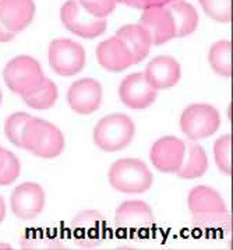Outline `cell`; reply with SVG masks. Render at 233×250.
Returning <instances> with one entry per match:
<instances>
[{"label": "cell", "mask_w": 233, "mask_h": 250, "mask_svg": "<svg viewBox=\"0 0 233 250\" xmlns=\"http://www.w3.org/2000/svg\"><path fill=\"white\" fill-rule=\"evenodd\" d=\"M21 148L43 160L58 158L64 150V137L55 125L31 116L22 131Z\"/></svg>", "instance_id": "1"}, {"label": "cell", "mask_w": 233, "mask_h": 250, "mask_svg": "<svg viewBox=\"0 0 233 250\" xmlns=\"http://www.w3.org/2000/svg\"><path fill=\"white\" fill-rule=\"evenodd\" d=\"M109 183L115 190L124 194H138L151 189V170L140 160L122 158L115 161L109 169Z\"/></svg>", "instance_id": "2"}, {"label": "cell", "mask_w": 233, "mask_h": 250, "mask_svg": "<svg viewBox=\"0 0 233 250\" xmlns=\"http://www.w3.org/2000/svg\"><path fill=\"white\" fill-rule=\"evenodd\" d=\"M45 79L39 62L27 55L11 59L3 69V80L6 85L21 98L35 92L43 84Z\"/></svg>", "instance_id": "3"}, {"label": "cell", "mask_w": 233, "mask_h": 250, "mask_svg": "<svg viewBox=\"0 0 233 250\" xmlns=\"http://www.w3.org/2000/svg\"><path fill=\"white\" fill-rule=\"evenodd\" d=\"M134 122L127 115L112 113L102 118L94 127L92 139L98 148L106 152L124 150L134 139Z\"/></svg>", "instance_id": "4"}, {"label": "cell", "mask_w": 233, "mask_h": 250, "mask_svg": "<svg viewBox=\"0 0 233 250\" xmlns=\"http://www.w3.org/2000/svg\"><path fill=\"white\" fill-rule=\"evenodd\" d=\"M221 126L219 112L208 104H193L183 110L180 129L192 141L214 136Z\"/></svg>", "instance_id": "5"}, {"label": "cell", "mask_w": 233, "mask_h": 250, "mask_svg": "<svg viewBox=\"0 0 233 250\" xmlns=\"http://www.w3.org/2000/svg\"><path fill=\"white\" fill-rule=\"evenodd\" d=\"M52 70L63 77L78 74L85 66V50L78 42L71 40L52 41L48 50Z\"/></svg>", "instance_id": "6"}, {"label": "cell", "mask_w": 233, "mask_h": 250, "mask_svg": "<svg viewBox=\"0 0 233 250\" xmlns=\"http://www.w3.org/2000/svg\"><path fill=\"white\" fill-rule=\"evenodd\" d=\"M60 20L70 32L85 40H94L106 30V20L92 17L80 6L78 0H67L61 6Z\"/></svg>", "instance_id": "7"}, {"label": "cell", "mask_w": 233, "mask_h": 250, "mask_svg": "<svg viewBox=\"0 0 233 250\" xmlns=\"http://www.w3.org/2000/svg\"><path fill=\"white\" fill-rule=\"evenodd\" d=\"M10 207L13 214L22 221L35 220L45 207V191L35 182H25L11 193Z\"/></svg>", "instance_id": "8"}, {"label": "cell", "mask_w": 233, "mask_h": 250, "mask_svg": "<svg viewBox=\"0 0 233 250\" xmlns=\"http://www.w3.org/2000/svg\"><path fill=\"white\" fill-rule=\"evenodd\" d=\"M186 154V144L175 136H165L154 143L150 160L155 169L163 173H177L182 168Z\"/></svg>", "instance_id": "9"}, {"label": "cell", "mask_w": 233, "mask_h": 250, "mask_svg": "<svg viewBox=\"0 0 233 250\" xmlns=\"http://www.w3.org/2000/svg\"><path fill=\"white\" fill-rule=\"evenodd\" d=\"M67 102L76 113L91 115L101 106V84L94 79H81L74 81L67 91Z\"/></svg>", "instance_id": "10"}, {"label": "cell", "mask_w": 233, "mask_h": 250, "mask_svg": "<svg viewBox=\"0 0 233 250\" xmlns=\"http://www.w3.org/2000/svg\"><path fill=\"white\" fill-rule=\"evenodd\" d=\"M158 91L152 88L144 73H134L127 76L119 87V97L127 108L145 109L156 100Z\"/></svg>", "instance_id": "11"}, {"label": "cell", "mask_w": 233, "mask_h": 250, "mask_svg": "<svg viewBox=\"0 0 233 250\" xmlns=\"http://www.w3.org/2000/svg\"><path fill=\"white\" fill-rule=\"evenodd\" d=\"M155 222L151 207L144 201H124L116 210L115 224L127 232H141L151 228Z\"/></svg>", "instance_id": "12"}, {"label": "cell", "mask_w": 233, "mask_h": 250, "mask_svg": "<svg viewBox=\"0 0 233 250\" xmlns=\"http://www.w3.org/2000/svg\"><path fill=\"white\" fill-rule=\"evenodd\" d=\"M140 24L148 31L152 40V45L158 46L176 38L173 17L166 6L150 7L142 10Z\"/></svg>", "instance_id": "13"}, {"label": "cell", "mask_w": 233, "mask_h": 250, "mask_svg": "<svg viewBox=\"0 0 233 250\" xmlns=\"http://www.w3.org/2000/svg\"><path fill=\"white\" fill-rule=\"evenodd\" d=\"M97 59L105 70L112 73H120L134 64L132 52L116 35L97 46Z\"/></svg>", "instance_id": "14"}, {"label": "cell", "mask_w": 233, "mask_h": 250, "mask_svg": "<svg viewBox=\"0 0 233 250\" xmlns=\"http://www.w3.org/2000/svg\"><path fill=\"white\" fill-rule=\"evenodd\" d=\"M144 76L152 88L156 91L175 87L182 76L180 64L171 56H156L148 63Z\"/></svg>", "instance_id": "15"}, {"label": "cell", "mask_w": 233, "mask_h": 250, "mask_svg": "<svg viewBox=\"0 0 233 250\" xmlns=\"http://www.w3.org/2000/svg\"><path fill=\"white\" fill-rule=\"evenodd\" d=\"M34 0H0V21L14 34L25 30L34 20Z\"/></svg>", "instance_id": "16"}, {"label": "cell", "mask_w": 233, "mask_h": 250, "mask_svg": "<svg viewBox=\"0 0 233 250\" xmlns=\"http://www.w3.org/2000/svg\"><path fill=\"white\" fill-rule=\"evenodd\" d=\"M73 229L81 246H98L103 239L105 220L98 211H82L73 221Z\"/></svg>", "instance_id": "17"}, {"label": "cell", "mask_w": 233, "mask_h": 250, "mask_svg": "<svg viewBox=\"0 0 233 250\" xmlns=\"http://www.w3.org/2000/svg\"><path fill=\"white\" fill-rule=\"evenodd\" d=\"M116 37L126 43V46L132 52L134 64L141 63L150 53L152 46V40L148 31L141 24H127L123 25L116 32Z\"/></svg>", "instance_id": "18"}, {"label": "cell", "mask_w": 233, "mask_h": 250, "mask_svg": "<svg viewBox=\"0 0 233 250\" xmlns=\"http://www.w3.org/2000/svg\"><path fill=\"white\" fill-rule=\"evenodd\" d=\"M187 204L193 214L226 211V204L221 197V194L208 186L193 188L187 199Z\"/></svg>", "instance_id": "19"}, {"label": "cell", "mask_w": 233, "mask_h": 250, "mask_svg": "<svg viewBox=\"0 0 233 250\" xmlns=\"http://www.w3.org/2000/svg\"><path fill=\"white\" fill-rule=\"evenodd\" d=\"M168 10L171 11L175 22V31H176V38H184L192 35L194 31L198 27V13L194 9V6L184 1L179 0L166 6Z\"/></svg>", "instance_id": "20"}, {"label": "cell", "mask_w": 233, "mask_h": 250, "mask_svg": "<svg viewBox=\"0 0 233 250\" xmlns=\"http://www.w3.org/2000/svg\"><path fill=\"white\" fill-rule=\"evenodd\" d=\"M208 169V157L207 152L198 144H190L189 148V158L183 162L182 168L177 172L180 179H197L205 175Z\"/></svg>", "instance_id": "21"}, {"label": "cell", "mask_w": 233, "mask_h": 250, "mask_svg": "<svg viewBox=\"0 0 233 250\" xmlns=\"http://www.w3.org/2000/svg\"><path fill=\"white\" fill-rule=\"evenodd\" d=\"M208 62L216 74L222 77H231L232 76V43L229 41H219L215 42L210 53H208Z\"/></svg>", "instance_id": "22"}, {"label": "cell", "mask_w": 233, "mask_h": 250, "mask_svg": "<svg viewBox=\"0 0 233 250\" xmlns=\"http://www.w3.org/2000/svg\"><path fill=\"white\" fill-rule=\"evenodd\" d=\"M59 97L58 87L56 84L49 79H45L43 84L35 92H32L31 95L24 97L22 100L25 102V105H28L30 108L37 110L51 109L52 106L56 104Z\"/></svg>", "instance_id": "23"}, {"label": "cell", "mask_w": 233, "mask_h": 250, "mask_svg": "<svg viewBox=\"0 0 233 250\" xmlns=\"http://www.w3.org/2000/svg\"><path fill=\"white\" fill-rule=\"evenodd\" d=\"M31 119V116L25 112H17L10 115L4 122V134L7 140L16 147L21 148V140H22V131L27 125V122Z\"/></svg>", "instance_id": "24"}, {"label": "cell", "mask_w": 233, "mask_h": 250, "mask_svg": "<svg viewBox=\"0 0 233 250\" xmlns=\"http://www.w3.org/2000/svg\"><path fill=\"white\" fill-rule=\"evenodd\" d=\"M208 17L226 24L232 20V0H198Z\"/></svg>", "instance_id": "25"}, {"label": "cell", "mask_w": 233, "mask_h": 250, "mask_svg": "<svg viewBox=\"0 0 233 250\" xmlns=\"http://www.w3.org/2000/svg\"><path fill=\"white\" fill-rule=\"evenodd\" d=\"M214 157L218 169L225 175H232V162H231V136L225 134L219 137L214 144Z\"/></svg>", "instance_id": "26"}, {"label": "cell", "mask_w": 233, "mask_h": 250, "mask_svg": "<svg viewBox=\"0 0 233 250\" xmlns=\"http://www.w3.org/2000/svg\"><path fill=\"white\" fill-rule=\"evenodd\" d=\"M78 3L92 17L106 19L109 14L115 11L117 0H78Z\"/></svg>", "instance_id": "27"}, {"label": "cell", "mask_w": 233, "mask_h": 250, "mask_svg": "<svg viewBox=\"0 0 233 250\" xmlns=\"http://www.w3.org/2000/svg\"><path fill=\"white\" fill-rule=\"evenodd\" d=\"M20 172L21 165L19 158L10 151H6L4 164H3V168L0 169V186H9L11 183H14L20 176Z\"/></svg>", "instance_id": "28"}, {"label": "cell", "mask_w": 233, "mask_h": 250, "mask_svg": "<svg viewBox=\"0 0 233 250\" xmlns=\"http://www.w3.org/2000/svg\"><path fill=\"white\" fill-rule=\"evenodd\" d=\"M119 3L126 4L133 9H140V10H145L150 7H158V6H168L171 3L179 1V0H117Z\"/></svg>", "instance_id": "29"}, {"label": "cell", "mask_w": 233, "mask_h": 250, "mask_svg": "<svg viewBox=\"0 0 233 250\" xmlns=\"http://www.w3.org/2000/svg\"><path fill=\"white\" fill-rule=\"evenodd\" d=\"M16 38V34L11 32L10 30H7L4 27V24L0 21V43H4V42H10Z\"/></svg>", "instance_id": "30"}, {"label": "cell", "mask_w": 233, "mask_h": 250, "mask_svg": "<svg viewBox=\"0 0 233 250\" xmlns=\"http://www.w3.org/2000/svg\"><path fill=\"white\" fill-rule=\"evenodd\" d=\"M4 217H6V203L4 199L0 196V224L4 221Z\"/></svg>", "instance_id": "31"}, {"label": "cell", "mask_w": 233, "mask_h": 250, "mask_svg": "<svg viewBox=\"0 0 233 250\" xmlns=\"http://www.w3.org/2000/svg\"><path fill=\"white\" fill-rule=\"evenodd\" d=\"M4 155H6V150L0 146V169L3 168V164H4Z\"/></svg>", "instance_id": "32"}, {"label": "cell", "mask_w": 233, "mask_h": 250, "mask_svg": "<svg viewBox=\"0 0 233 250\" xmlns=\"http://www.w3.org/2000/svg\"><path fill=\"white\" fill-rule=\"evenodd\" d=\"M0 249H11L10 245H0Z\"/></svg>", "instance_id": "33"}, {"label": "cell", "mask_w": 233, "mask_h": 250, "mask_svg": "<svg viewBox=\"0 0 233 250\" xmlns=\"http://www.w3.org/2000/svg\"><path fill=\"white\" fill-rule=\"evenodd\" d=\"M1 100H3V95H1V90H0V105H1Z\"/></svg>", "instance_id": "34"}]
</instances>
